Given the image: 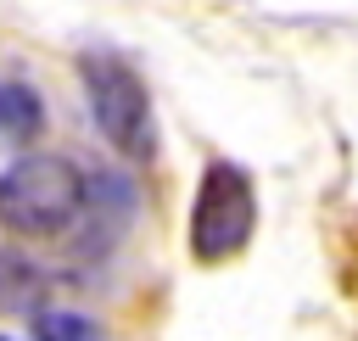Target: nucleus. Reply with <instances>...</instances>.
<instances>
[{"instance_id":"nucleus-5","label":"nucleus","mask_w":358,"mask_h":341,"mask_svg":"<svg viewBox=\"0 0 358 341\" xmlns=\"http://www.w3.org/2000/svg\"><path fill=\"white\" fill-rule=\"evenodd\" d=\"M45 129V106L28 84L17 78H0V151H17V145H34Z\"/></svg>"},{"instance_id":"nucleus-7","label":"nucleus","mask_w":358,"mask_h":341,"mask_svg":"<svg viewBox=\"0 0 358 341\" xmlns=\"http://www.w3.org/2000/svg\"><path fill=\"white\" fill-rule=\"evenodd\" d=\"M0 341H17V335H6V330H0Z\"/></svg>"},{"instance_id":"nucleus-6","label":"nucleus","mask_w":358,"mask_h":341,"mask_svg":"<svg viewBox=\"0 0 358 341\" xmlns=\"http://www.w3.org/2000/svg\"><path fill=\"white\" fill-rule=\"evenodd\" d=\"M34 341H106V330L84 313H67V307H50L34 319Z\"/></svg>"},{"instance_id":"nucleus-3","label":"nucleus","mask_w":358,"mask_h":341,"mask_svg":"<svg viewBox=\"0 0 358 341\" xmlns=\"http://www.w3.org/2000/svg\"><path fill=\"white\" fill-rule=\"evenodd\" d=\"M257 235V190L252 173L229 157H213L196 179V201H190V257L196 263H229L252 246Z\"/></svg>"},{"instance_id":"nucleus-1","label":"nucleus","mask_w":358,"mask_h":341,"mask_svg":"<svg viewBox=\"0 0 358 341\" xmlns=\"http://www.w3.org/2000/svg\"><path fill=\"white\" fill-rule=\"evenodd\" d=\"M84 201H90V179L62 151H28L0 173V229L6 235H28V240L67 235L78 224Z\"/></svg>"},{"instance_id":"nucleus-4","label":"nucleus","mask_w":358,"mask_h":341,"mask_svg":"<svg viewBox=\"0 0 358 341\" xmlns=\"http://www.w3.org/2000/svg\"><path fill=\"white\" fill-rule=\"evenodd\" d=\"M50 307H56V280L34 257L0 246V319H39Z\"/></svg>"},{"instance_id":"nucleus-2","label":"nucleus","mask_w":358,"mask_h":341,"mask_svg":"<svg viewBox=\"0 0 358 341\" xmlns=\"http://www.w3.org/2000/svg\"><path fill=\"white\" fill-rule=\"evenodd\" d=\"M78 84H84V106H90V123L101 129V140L123 162H151L157 157V112H151L145 78L123 56L90 50V56H78Z\"/></svg>"}]
</instances>
